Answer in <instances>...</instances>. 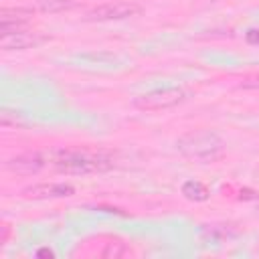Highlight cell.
I'll return each instance as SVG.
<instances>
[{
    "label": "cell",
    "mask_w": 259,
    "mask_h": 259,
    "mask_svg": "<svg viewBox=\"0 0 259 259\" xmlns=\"http://www.w3.org/2000/svg\"><path fill=\"white\" fill-rule=\"evenodd\" d=\"M182 194H184L188 200L202 202V200L208 198L210 192H208V188H206L202 182H198V180H188V182L182 184Z\"/></svg>",
    "instance_id": "obj_9"
},
{
    "label": "cell",
    "mask_w": 259,
    "mask_h": 259,
    "mask_svg": "<svg viewBox=\"0 0 259 259\" xmlns=\"http://www.w3.org/2000/svg\"><path fill=\"white\" fill-rule=\"evenodd\" d=\"M30 18H32V10L30 8H4L0 12V34L24 28V24Z\"/></svg>",
    "instance_id": "obj_8"
},
{
    "label": "cell",
    "mask_w": 259,
    "mask_h": 259,
    "mask_svg": "<svg viewBox=\"0 0 259 259\" xmlns=\"http://www.w3.org/2000/svg\"><path fill=\"white\" fill-rule=\"evenodd\" d=\"M176 150L196 162H214L225 152V142L210 130L188 132L176 140Z\"/></svg>",
    "instance_id": "obj_1"
},
{
    "label": "cell",
    "mask_w": 259,
    "mask_h": 259,
    "mask_svg": "<svg viewBox=\"0 0 259 259\" xmlns=\"http://www.w3.org/2000/svg\"><path fill=\"white\" fill-rule=\"evenodd\" d=\"M188 91L184 87H164V89H154L148 93H142L134 99V107L142 111H160V109H170L180 105L182 101L188 99Z\"/></svg>",
    "instance_id": "obj_3"
},
{
    "label": "cell",
    "mask_w": 259,
    "mask_h": 259,
    "mask_svg": "<svg viewBox=\"0 0 259 259\" xmlns=\"http://www.w3.org/2000/svg\"><path fill=\"white\" fill-rule=\"evenodd\" d=\"M42 40H45V36L40 32L26 30V28L0 34V47L4 51H24V49H30V47L40 45Z\"/></svg>",
    "instance_id": "obj_5"
},
{
    "label": "cell",
    "mask_w": 259,
    "mask_h": 259,
    "mask_svg": "<svg viewBox=\"0 0 259 259\" xmlns=\"http://www.w3.org/2000/svg\"><path fill=\"white\" fill-rule=\"evenodd\" d=\"M136 14H140V6L138 4H132V2H105V4H99V6L91 8L87 12V20H99V22L123 20V18L136 16Z\"/></svg>",
    "instance_id": "obj_4"
},
{
    "label": "cell",
    "mask_w": 259,
    "mask_h": 259,
    "mask_svg": "<svg viewBox=\"0 0 259 259\" xmlns=\"http://www.w3.org/2000/svg\"><path fill=\"white\" fill-rule=\"evenodd\" d=\"M75 188L65 182H49V184L45 182V184L26 186L22 190V194L28 198H65V196H71Z\"/></svg>",
    "instance_id": "obj_7"
},
{
    "label": "cell",
    "mask_w": 259,
    "mask_h": 259,
    "mask_svg": "<svg viewBox=\"0 0 259 259\" xmlns=\"http://www.w3.org/2000/svg\"><path fill=\"white\" fill-rule=\"evenodd\" d=\"M81 2H83V0H40L38 8H40L42 12H51V14H55V12L73 10V8H77Z\"/></svg>",
    "instance_id": "obj_10"
},
{
    "label": "cell",
    "mask_w": 259,
    "mask_h": 259,
    "mask_svg": "<svg viewBox=\"0 0 259 259\" xmlns=\"http://www.w3.org/2000/svg\"><path fill=\"white\" fill-rule=\"evenodd\" d=\"M38 255H49V257H53V251H47V249H42V251H38Z\"/></svg>",
    "instance_id": "obj_11"
},
{
    "label": "cell",
    "mask_w": 259,
    "mask_h": 259,
    "mask_svg": "<svg viewBox=\"0 0 259 259\" xmlns=\"http://www.w3.org/2000/svg\"><path fill=\"white\" fill-rule=\"evenodd\" d=\"M4 168L12 174H36L38 170L45 168V158L36 152H28V154H18L10 160L4 162Z\"/></svg>",
    "instance_id": "obj_6"
},
{
    "label": "cell",
    "mask_w": 259,
    "mask_h": 259,
    "mask_svg": "<svg viewBox=\"0 0 259 259\" xmlns=\"http://www.w3.org/2000/svg\"><path fill=\"white\" fill-rule=\"evenodd\" d=\"M53 166L65 174H93L103 172L113 166V160L101 152L87 150H61L53 158Z\"/></svg>",
    "instance_id": "obj_2"
}]
</instances>
